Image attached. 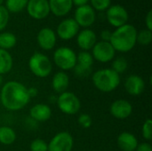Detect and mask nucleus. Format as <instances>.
<instances>
[{"label":"nucleus","mask_w":152,"mask_h":151,"mask_svg":"<svg viewBox=\"0 0 152 151\" xmlns=\"http://www.w3.org/2000/svg\"><path fill=\"white\" fill-rule=\"evenodd\" d=\"M53 62L61 71L73 69L77 63V54L69 47H59L54 51Z\"/></svg>","instance_id":"39448f33"},{"label":"nucleus","mask_w":152,"mask_h":151,"mask_svg":"<svg viewBox=\"0 0 152 151\" xmlns=\"http://www.w3.org/2000/svg\"><path fill=\"white\" fill-rule=\"evenodd\" d=\"M135 151H152V146L149 142H142L138 144Z\"/></svg>","instance_id":"473e14b6"},{"label":"nucleus","mask_w":152,"mask_h":151,"mask_svg":"<svg viewBox=\"0 0 152 151\" xmlns=\"http://www.w3.org/2000/svg\"><path fill=\"white\" fill-rule=\"evenodd\" d=\"M28 69L33 75L37 77H47L53 70L51 60L42 53H33L28 60Z\"/></svg>","instance_id":"20e7f679"},{"label":"nucleus","mask_w":152,"mask_h":151,"mask_svg":"<svg viewBox=\"0 0 152 151\" xmlns=\"http://www.w3.org/2000/svg\"><path fill=\"white\" fill-rule=\"evenodd\" d=\"M77 44L80 49L88 52L93 49L94 44L97 43V36L94 30L89 28H85L78 32L77 35Z\"/></svg>","instance_id":"f3484780"},{"label":"nucleus","mask_w":152,"mask_h":151,"mask_svg":"<svg viewBox=\"0 0 152 151\" xmlns=\"http://www.w3.org/2000/svg\"><path fill=\"white\" fill-rule=\"evenodd\" d=\"M30 151H48V143L42 139H35L29 146Z\"/></svg>","instance_id":"cd10ccee"},{"label":"nucleus","mask_w":152,"mask_h":151,"mask_svg":"<svg viewBox=\"0 0 152 151\" xmlns=\"http://www.w3.org/2000/svg\"><path fill=\"white\" fill-rule=\"evenodd\" d=\"M74 146V139L68 132L56 133L48 143V151H71Z\"/></svg>","instance_id":"0eeeda50"},{"label":"nucleus","mask_w":152,"mask_h":151,"mask_svg":"<svg viewBox=\"0 0 152 151\" xmlns=\"http://www.w3.org/2000/svg\"><path fill=\"white\" fill-rule=\"evenodd\" d=\"M111 34L112 32L108 30V29H105V30H102L101 32V37H102V41H105V42H110V37H111Z\"/></svg>","instance_id":"f704fd0d"},{"label":"nucleus","mask_w":152,"mask_h":151,"mask_svg":"<svg viewBox=\"0 0 152 151\" xmlns=\"http://www.w3.org/2000/svg\"><path fill=\"white\" fill-rule=\"evenodd\" d=\"M91 6L95 11H105L111 5V0H90Z\"/></svg>","instance_id":"c756f323"},{"label":"nucleus","mask_w":152,"mask_h":151,"mask_svg":"<svg viewBox=\"0 0 152 151\" xmlns=\"http://www.w3.org/2000/svg\"><path fill=\"white\" fill-rule=\"evenodd\" d=\"M28 0H5V8L12 13H17L26 8Z\"/></svg>","instance_id":"393cba45"},{"label":"nucleus","mask_w":152,"mask_h":151,"mask_svg":"<svg viewBox=\"0 0 152 151\" xmlns=\"http://www.w3.org/2000/svg\"><path fill=\"white\" fill-rule=\"evenodd\" d=\"M88 2H89V0H72L73 5H76L77 7L86 5L88 4Z\"/></svg>","instance_id":"c9c22d12"},{"label":"nucleus","mask_w":152,"mask_h":151,"mask_svg":"<svg viewBox=\"0 0 152 151\" xmlns=\"http://www.w3.org/2000/svg\"><path fill=\"white\" fill-rule=\"evenodd\" d=\"M28 93L30 98H34L37 95L38 91L36 87H30V88H28Z\"/></svg>","instance_id":"e433bc0d"},{"label":"nucleus","mask_w":152,"mask_h":151,"mask_svg":"<svg viewBox=\"0 0 152 151\" xmlns=\"http://www.w3.org/2000/svg\"><path fill=\"white\" fill-rule=\"evenodd\" d=\"M15 131L10 126H0V143L5 146L12 145L16 141Z\"/></svg>","instance_id":"5701e85b"},{"label":"nucleus","mask_w":152,"mask_h":151,"mask_svg":"<svg viewBox=\"0 0 152 151\" xmlns=\"http://www.w3.org/2000/svg\"><path fill=\"white\" fill-rule=\"evenodd\" d=\"M125 89L126 93L132 96H139L145 90V82L143 78L138 75H131L125 81Z\"/></svg>","instance_id":"dca6fc26"},{"label":"nucleus","mask_w":152,"mask_h":151,"mask_svg":"<svg viewBox=\"0 0 152 151\" xmlns=\"http://www.w3.org/2000/svg\"><path fill=\"white\" fill-rule=\"evenodd\" d=\"M128 68V62L124 57H118L112 62V69L118 75L124 73Z\"/></svg>","instance_id":"bb28decb"},{"label":"nucleus","mask_w":152,"mask_h":151,"mask_svg":"<svg viewBox=\"0 0 152 151\" xmlns=\"http://www.w3.org/2000/svg\"><path fill=\"white\" fill-rule=\"evenodd\" d=\"M80 27L72 18L65 19L60 22L57 27L56 33L62 40H70L75 37L79 32Z\"/></svg>","instance_id":"ddd939ff"},{"label":"nucleus","mask_w":152,"mask_h":151,"mask_svg":"<svg viewBox=\"0 0 152 151\" xmlns=\"http://www.w3.org/2000/svg\"><path fill=\"white\" fill-rule=\"evenodd\" d=\"M13 65V60L10 53L0 48V75L7 74L11 71Z\"/></svg>","instance_id":"4be33fe9"},{"label":"nucleus","mask_w":152,"mask_h":151,"mask_svg":"<svg viewBox=\"0 0 152 151\" xmlns=\"http://www.w3.org/2000/svg\"><path fill=\"white\" fill-rule=\"evenodd\" d=\"M50 12L55 16L62 17L68 14L72 9V0H48Z\"/></svg>","instance_id":"aec40b11"},{"label":"nucleus","mask_w":152,"mask_h":151,"mask_svg":"<svg viewBox=\"0 0 152 151\" xmlns=\"http://www.w3.org/2000/svg\"><path fill=\"white\" fill-rule=\"evenodd\" d=\"M9 21V12L3 5L0 6V31H2Z\"/></svg>","instance_id":"2f4dec72"},{"label":"nucleus","mask_w":152,"mask_h":151,"mask_svg":"<svg viewBox=\"0 0 152 151\" xmlns=\"http://www.w3.org/2000/svg\"><path fill=\"white\" fill-rule=\"evenodd\" d=\"M92 81L95 88L102 93L113 92L120 84V75L112 69H102L92 76Z\"/></svg>","instance_id":"7ed1b4c3"},{"label":"nucleus","mask_w":152,"mask_h":151,"mask_svg":"<svg viewBox=\"0 0 152 151\" xmlns=\"http://www.w3.org/2000/svg\"><path fill=\"white\" fill-rule=\"evenodd\" d=\"M152 41V31L147 28L142 29L139 32H137V38L136 42L140 44L141 45H149Z\"/></svg>","instance_id":"a878e982"},{"label":"nucleus","mask_w":152,"mask_h":151,"mask_svg":"<svg viewBox=\"0 0 152 151\" xmlns=\"http://www.w3.org/2000/svg\"><path fill=\"white\" fill-rule=\"evenodd\" d=\"M110 112L111 116L117 119H126L132 115L133 106L126 100H116L111 103L110 107Z\"/></svg>","instance_id":"4468645a"},{"label":"nucleus","mask_w":152,"mask_h":151,"mask_svg":"<svg viewBox=\"0 0 152 151\" xmlns=\"http://www.w3.org/2000/svg\"><path fill=\"white\" fill-rule=\"evenodd\" d=\"M145 25L146 28L152 31V11H149L145 17Z\"/></svg>","instance_id":"72a5a7b5"},{"label":"nucleus","mask_w":152,"mask_h":151,"mask_svg":"<svg viewBox=\"0 0 152 151\" xmlns=\"http://www.w3.org/2000/svg\"><path fill=\"white\" fill-rule=\"evenodd\" d=\"M96 19L95 11L89 4L77 7L75 11L74 20L79 27L88 28L92 26Z\"/></svg>","instance_id":"f8f14e48"},{"label":"nucleus","mask_w":152,"mask_h":151,"mask_svg":"<svg viewBox=\"0 0 152 151\" xmlns=\"http://www.w3.org/2000/svg\"><path fill=\"white\" fill-rule=\"evenodd\" d=\"M117 143L122 151H135L138 146V140L134 134L123 132L118 136Z\"/></svg>","instance_id":"6ab92c4d"},{"label":"nucleus","mask_w":152,"mask_h":151,"mask_svg":"<svg viewBox=\"0 0 152 151\" xmlns=\"http://www.w3.org/2000/svg\"><path fill=\"white\" fill-rule=\"evenodd\" d=\"M2 85H3V76L0 75V87L2 86Z\"/></svg>","instance_id":"4c0bfd02"},{"label":"nucleus","mask_w":152,"mask_h":151,"mask_svg":"<svg viewBox=\"0 0 152 151\" xmlns=\"http://www.w3.org/2000/svg\"><path fill=\"white\" fill-rule=\"evenodd\" d=\"M137 29L132 24H125L117 28L111 34L110 43L115 51L127 53L131 51L137 44Z\"/></svg>","instance_id":"f03ea898"},{"label":"nucleus","mask_w":152,"mask_h":151,"mask_svg":"<svg viewBox=\"0 0 152 151\" xmlns=\"http://www.w3.org/2000/svg\"><path fill=\"white\" fill-rule=\"evenodd\" d=\"M142 137L150 142L152 139V120L151 118H147L142 127Z\"/></svg>","instance_id":"c85d7f7f"},{"label":"nucleus","mask_w":152,"mask_h":151,"mask_svg":"<svg viewBox=\"0 0 152 151\" xmlns=\"http://www.w3.org/2000/svg\"><path fill=\"white\" fill-rule=\"evenodd\" d=\"M91 54L94 60L102 63H107L115 58L116 51L110 42L100 41L94 44Z\"/></svg>","instance_id":"6e6552de"},{"label":"nucleus","mask_w":152,"mask_h":151,"mask_svg":"<svg viewBox=\"0 0 152 151\" xmlns=\"http://www.w3.org/2000/svg\"><path fill=\"white\" fill-rule=\"evenodd\" d=\"M3 3H4V0H0V6L3 5Z\"/></svg>","instance_id":"58836bf2"},{"label":"nucleus","mask_w":152,"mask_h":151,"mask_svg":"<svg viewBox=\"0 0 152 151\" xmlns=\"http://www.w3.org/2000/svg\"><path fill=\"white\" fill-rule=\"evenodd\" d=\"M26 9L28 14L35 20H43L50 13L48 0H28Z\"/></svg>","instance_id":"9b49d317"},{"label":"nucleus","mask_w":152,"mask_h":151,"mask_svg":"<svg viewBox=\"0 0 152 151\" xmlns=\"http://www.w3.org/2000/svg\"><path fill=\"white\" fill-rule=\"evenodd\" d=\"M69 85V77L65 71H59L54 74L52 80V87L55 93H62L67 91Z\"/></svg>","instance_id":"412c9836"},{"label":"nucleus","mask_w":152,"mask_h":151,"mask_svg":"<svg viewBox=\"0 0 152 151\" xmlns=\"http://www.w3.org/2000/svg\"><path fill=\"white\" fill-rule=\"evenodd\" d=\"M37 41L41 49L50 51L53 49L56 44V33L50 28H43L37 33Z\"/></svg>","instance_id":"2eb2a0df"},{"label":"nucleus","mask_w":152,"mask_h":151,"mask_svg":"<svg viewBox=\"0 0 152 151\" xmlns=\"http://www.w3.org/2000/svg\"><path fill=\"white\" fill-rule=\"evenodd\" d=\"M94 58L88 52L82 51L77 55V63L74 67L75 74L78 77H86L93 71Z\"/></svg>","instance_id":"9d476101"},{"label":"nucleus","mask_w":152,"mask_h":151,"mask_svg":"<svg viewBox=\"0 0 152 151\" xmlns=\"http://www.w3.org/2000/svg\"><path fill=\"white\" fill-rule=\"evenodd\" d=\"M29 100L28 88L20 82L9 81L1 87L0 101L7 110H20L28 105Z\"/></svg>","instance_id":"f257e3e1"},{"label":"nucleus","mask_w":152,"mask_h":151,"mask_svg":"<svg viewBox=\"0 0 152 151\" xmlns=\"http://www.w3.org/2000/svg\"><path fill=\"white\" fill-rule=\"evenodd\" d=\"M30 117L37 122H45L52 117V109L47 104L37 103L29 109Z\"/></svg>","instance_id":"a211bd4d"},{"label":"nucleus","mask_w":152,"mask_h":151,"mask_svg":"<svg viewBox=\"0 0 152 151\" xmlns=\"http://www.w3.org/2000/svg\"><path fill=\"white\" fill-rule=\"evenodd\" d=\"M92 123H93V120H92L91 116L86 113H83V114L79 115V117L77 118L78 125L84 129H88L89 127H91Z\"/></svg>","instance_id":"7c9ffc66"},{"label":"nucleus","mask_w":152,"mask_h":151,"mask_svg":"<svg viewBox=\"0 0 152 151\" xmlns=\"http://www.w3.org/2000/svg\"><path fill=\"white\" fill-rule=\"evenodd\" d=\"M17 44V37L12 32L0 33V48L3 50H9L13 48Z\"/></svg>","instance_id":"b1692460"},{"label":"nucleus","mask_w":152,"mask_h":151,"mask_svg":"<svg viewBox=\"0 0 152 151\" xmlns=\"http://www.w3.org/2000/svg\"><path fill=\"white\" fill-rule=\"evenodd\" d=\"M128 17L126 9L120 4L110 5L106 10V18L108 22L116 28L126 24Z\"/></svg>","instance_id":"1a4fd4ad"},{"label":"nucleus","mask_w":152,"mask_h":151,"mask_svg":"<svg viewBox=\"0 0 152 151\" xmlns=\"http://www.w3.org/2000/svg\"><path fill=\"white\" fill-rule=\"evenodd\" d=\"M59 109L66 115H75L78 113L81 108V102L78 97L71 92H64L61 93L57 100Z\"/></svg>","instance_id":"423d86ee"}]
</instances>
